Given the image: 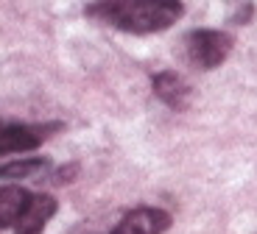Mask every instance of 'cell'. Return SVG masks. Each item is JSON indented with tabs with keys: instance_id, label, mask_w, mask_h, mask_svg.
Returning <instances> with one entry per match:
<instances>
[{
	"instance_id": "6da1fadb",
	"label": "cell",
	"mask_w": 257,
	"mask_h": 234,
	"mask_svg": "<svg viewBox=\"0 0 257 234\" xmlns=\"http://www.w3.org/2000/svg\"><path fill=\"white\" fill-rule=\"evenodd\" d=\"M84 14L101 26L143 37L168 31L185 14V6L182 0H95Z\"/></svg>"
},
{
	"instance_id": "7a4b0ae2",
	"label": "cell",
	"mask_w": 257,
	"mask_h": 234,
	"mask_svg": "<svg viewBox=\"0 0 257 234\" xmlns=\"http://www.w3.org/2000/svg\"><path fill=\"white\" fill-rule=\"evenodd\" d=\"M235 39L226 31H215V28H196L182 39V53L185 62L196 70H215L229 59Z\"/></svg>"
},
{
	"instance_id": "3957f363",
	"label": "cell",
	"mask_w": 257,
	"mask_h": 234,
	"mask_svg": "<svg viewBox=\"0 0 257 234\" xmlns=\"http://www.w3.org/2000/svg\"><path fill=\"white\" fill-rule=\"evenodd\" d=\"M62 131V123H17V120H0V156L6 153H26L37 151L42 142Z\"/></svg>"
},
{
	"instance_id": "277c9868",
	"label": "cell",
	"mask_w": 257,
	"mask_h": 234,
	"mask_svg": "<svg viewBox=\"0 0 257 234\" xmlns=\"http://www.w3.org/2000/svg\"><path fill=\"white\" fill-rule=\"evenodd\" d=\"M174 217L160 206H137L112 226L109 234H165Z\"/></svg>"
},
{
	"instance_id": "5b68a950",
	"label": "cell",
	"mask_w": 257,
	"mask_h": 234,
	"mask_svg": "<svg viewBox=\"0 0 257 234\" xmlns=\"http://www.w3.org/2000/svg\"><path fill=\"white\" fill-rule=\"evenodd\" d=\"M151 89H154V95L165 103L168 109H174V112H185L193 101V87L187 84V78L176 70H162L151 78Z\"/></svg>"
},
{
	"instance_id": "8992f818",
	"label": "cell",
	"mask_w": 257,
	"mask_h": 234,
	"mask_svg": "<svg viewBox=\"0 0 257 234\" xmlns=\"http://www.w3.org/2000/svg\"><path fill=\"white\" fill-rule=\"evenodd\" d=\"M56 198L48 195V192H39V195H31L28 201V209L23 212V217L14 226V234H42L45 226L51 223V217L56 215Z\"/></svg>"
},
{
	"instance_id": "52a82bcc",
	"label": "cell",
	"mask_w": 257,
	"mask_h": 234,
	"mask_svg": "<svg viewBox=\"0 0 257 234\" xmlns=\"http://www.w3.org/2000/svg\"><path fill=\"white\" fill-rule=\"evenodd\" d=\"M34 192H28L20 184H3L0 187V228H14L23 212L28 209Z\"/></svg>"
},
{
	"instance_id": "ba28073f",
	"label": "cell",
	"mask_w": 257,
	"mask_h": 234,
	"mask_svg": "<svg viewBox=\"0 0 257 234\" xmlns=\"http://www.w3.org/2000/svg\"><path fill=\"white\" fill-rule=\"evenodd\" d=\"M51 170V162L45 156H26V159H14L0 165V178L6 181H28V178H39Z\"/></svg>"
}]
</instances>
